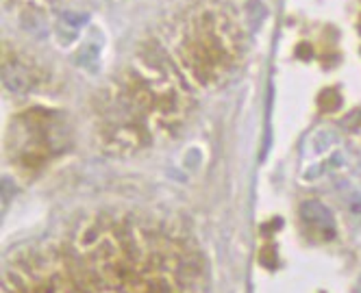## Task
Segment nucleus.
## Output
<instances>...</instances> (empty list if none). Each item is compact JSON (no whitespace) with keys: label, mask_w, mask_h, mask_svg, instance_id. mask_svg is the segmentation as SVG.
Returning <instances> with one entry per match:
<instances>
[{"label":"nucleus","mask_w":361,"mask_h":293,"mask_svg":"<svg viewBox=\"0 0 361 293\" xmlns=\"http://www.w3.org/2000/svg\"><path fill=\"white\" fill-rule=\"evenodd\" d=\"M168 52L194 85H212L235 66L242 33L220 3L200 0L180 11L166 26Z\"/></svg>","instance_id":"nucleus-1"},{"label":"nucleus","mask_w":361,"mask_h":293,"mask_svg":"<svg viewBox=\"0 0 361 293\" xmlns=\"http://www.w3.org/2000/svg\"><path fill=\"white\" fill-rule=\"evenodd\" d=\"M3 78L5 85L11 92H29L33 85V76L29 72L27 66H22L20 61H9L5 57V66H3Z\"/></svg>","instance_id":"nucleus-2"}]
</instances>
